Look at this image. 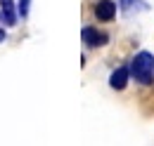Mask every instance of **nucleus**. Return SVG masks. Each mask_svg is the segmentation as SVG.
Segmentation results:
<instances>
[{"instance_id":"obj_1","label":"nucleus","mask_w":154,"mask_h":146,"mask_svg":"<svg viewBox=\"0 0 154 146\" xmlns=\"http://www.w3.org/2000/svg\"><path fill=\"white\" fill-rule=\"evenodd\" d=\"M131 75H133L137 83L142 85H149L154 80V54L149 52H137L131 61Z\"/></svg>"},{"instance_id":"obj_8","label":"nucleus","mask_w":154,"mask_h":146,"mask_svg":"<svg viewBox=\"0 0 154 146\" xmlns=\"http://www.w3.org/2000/svg\"><path fill=\"white\" fill-rule=\"evenodd\" d=\"M0 33H2V36H5V31H2V28H0Z\"/></svg>"},{"instance_id":"obj_4","label":"nucleus","mask_w":154,"mask_h":146,"mask_svg":"<svg viewBox=\"0 0 154 146\" xmlns=\"http://www.w3.org/2000/svg\"><path fill=\"white\" fill-rule=\"evenodd\" d=\"M95 17L100 21H112L116 17V2L114 0H100L95 5Z\"/></svg>"},{"instance_id":"obj_2","label":"nucleus","mask_w":154,"mask_h":146,"mask_svg":"<svg viewBox=\"0 0 154 146\" xmlns=\"http://www.w3.org/2000/svg\"><path fill=\"white\" fill-rule=\"evenodd\" d=\"M81 38H83V42H85L88 47H102V45H107V42H109V36H107L104 31H97V28H93V26L83 28Z\"/></svg>"},{"instance_id":"obj_6","label":"nucleus","mask_w":154,"mask_h":146,"mask_svg":"<svg viewBox=\"0 0 154 146\" xmlns=\"http://www.w3.org/2000/svg\"><path fill=\"white\" fill-rule=\"evenodd\" d=\"M119 2H121V10H123L126 14H133V12L147 10V5H145L142 0H119Z\"/></svg>"},{"instance_id":"obj_3","label":"nucleus","mask_w":154,"mask_h":146,"mask_svg":"<svg viewBox=\"0 0 154 146\" xmlns=\"http://www.w3.org/2000/svg\"><path fill=\"white\" fill-rule=\"evenodd\" d=\"M0 17L7 26H17V19H19V12H17V5L14 0H0Z\"/></svg>"},{"instance_id":"obj_5","label":"nucleus","mask_w":154,"mask_h":146,"mask_svg":"<svg viewBox=\"0 0 154 146\" xmlns=\"http://www.w3.org/2000/svg\"><path fill=\"white\" fill-rule=\"evenodd\" d=\"M128 78H131V69L119 66V69L109 75V85H112V90H123V87L128 85Z\"/></svg>"},{"instance_id":"obj_7","label":"nucleus","mask_w":154,"mask_h":146,"mask_svg":"<svg viewBox=\"0 0 154 146\" xmlns=\"http://www.w3.org/2000/svg\"><path fill=\"white\" fill-rule=\"evenodd\" d=\"M29 10H31V0H19V5H17V12H19L21 19L29 17Z\"/></svg>"}]
</instances>
